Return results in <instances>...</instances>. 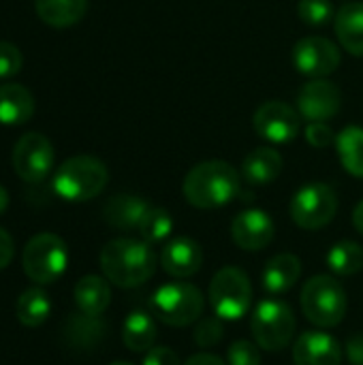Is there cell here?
Returning a JSON list of instances; mask_svg holds the SVG:
<instances>
[{
	"label": "cell",
	"mask_w": 363,
	"mask_h": 365,
	"mask_svg": "<svg viewBox=\"0 0 363 365\" xmlns=\"http://www.w3.org/2000/svg\"><path fill=\"white\" fill-rule=\"evenodd\" d=\"M101 269L111 284L135 289L154 276L156 255L143 240H111L101 250Z\"/></svg>",
	"instance_id": "1"
},
{
	"label": "cell",
	"mask_w": 363,
	"mask_h": 365,
	"mask_svg": "<svg viewBox=\"0 0 363 365\" xmlns=\"http://www.w3.org/2000/svg\"><path fill=\"white\" fill-rule=\"evenodd\" d=\"M184 199L199 210H216L240 195V171L225 160H205L184 178Z\"/></svg>",
	"instance_id": "2"
},
{
	"label": "cell",
	"mask_w": 363,
	"mask_h": 365,
	"mask_svg": "<svg viewBox=\"0 0 363 365\" xmlns=\"http://www.w3.org/2000/svg\"><path fill=\"white\" fill-rule=\"evenodd\" d=\"M109 182L107 167L94 156H73L64 160L53 175V192L71 203L98 197Z\"/></svg>",
	"instance_id": "3"
},
{
	"label": "cell",
	"mask_w": 363,
	"mask_h": 365,
	"mask_svg": "<svg viewBox=\"0 0 363 365\" xmlns=\"http://www.w3.org/2000/svg\"><path fill=\"white\" fill-rule=\"evenodd\" d=\"M302 310L317 327H336L347 314V291L327 274L310 278L302 289Z\"/></svg>",
	"instance_id": "4"
},
{
	"label": "cell",
	"mask_w": 363,
	"mask_h": 365,
	"mask_svg": "<svg viewBox=\"0 0 363 365\" xmlns=\"http://www.w3.org/2000/svg\"><path fill=\"white\" fill-rule=\"evenodd\" d=\"M68 265V250L53 233L34 235L21 252V269L36 284H53Z\"/></svg>",
	"instance_id": "5"
},
{
	"label": "cell",
	"mask_w": 363,
	"mask_h": 365,
	"mask_svg": "<svg viewBox=\"0 0 363 365\" xmlns=\"http://www.w3.org/2000/svg\"><path fill=\"white\" fill-rule=\"evenodd\" d=\"M210 306L223 321H240L252 304V284L240 267H223L210 282Z\"/></svg>",
	"instance_id": "6"
},
{
	"label": "cell",
	"mask_w": 363,
	"mask_h": 365,
	"mask_svg": "<svg viewBox=\"0 0 363 365\" xmlns=\"http://www.w3.org/2000/svg\"><path fill=\"white\" fill-rule=\"evenodd\" d=\"M250 331L259 349L278 353L293 340L295 314L282 299H263L252 312Z\"/></svg>",
	"instance_id": "7"
},
{
	"label": "cell",
	"mask_w": 363,
	"mask_h": 365,
	"mask_svg": "<svg viewBox=\"0 0 363 365\" xmlns=\"http://www.w3.org/2000/svg\"><path fill=\"white\" fill-rule=\"evenodd\" d=\"M203 293L188 282H167L152 295L154 314L171 327H186L203 314Z\"/></svg>",
	"instance_id": "8"
},
{
	"label": "cell",
	"mask_w": 363,
	"mask_h": 365,
	"mask_svg": "<svg viewBox=\"0 0 363 365\" xmlns=\"http://www.w3.org/2000/svg\"><path fill=\"white\" fill-rule=\"evenodd\" d=\"M338 212V197L332 186L315 182L302 186L291 199V218L300 229L317 231L334 220Z\"/></svg>",
	"instance_id": "9"
},
{
	"label": "cell",
	"mask_w": 363,
	"mask_h": 365,
	"mask_svg": "<svg viewBox=\"0 0 363 365\" xmlns=\"http://www.w3.org/2000/svg\"><path fill=\"white\" fill-rule=\"evenodd\" d=\"M53 167V145L41 133H26L19 137L13 150L15 173L30 184H36L49 175Z\"/></svg>",
	"instance_id": "10"
},
{
	"label": "cell",
	"mask_w": 363,
	"mask_h": 365,
	"mask_svg": "<svg viewBox=\"0 0 363 365\" xmlns=\"http://www.w3.org/2000/svg\"><path fill=\"white\" fill-rule=\"evenodd\" d=\"M295 68L312 79H323L340 66V49L325 36H306L293 47Z\"/></svg>",
	"instance_id": "11"
},
{
	"label": "cell",
	"mask_w": 363,
	"mask_h": 365,
	"mask_svg": "<svg viewBox=\"0 0 363 365\" xmlns=\"http://www.w3.org/2000/svg\"><path fill=\"white\" fill-rule=\"evenodd\" d=\"M252 126L259 137L270 143H291L302 126L300 111L282 101H267L263 103L252 118Z\"/></svg>",
	"instance_id": "12"
},
{
	"label": "cell",
	"mask_w": 363,
	"mask_h": 365,
	"mask_svg": "<svg viewBox=\"0 0 363 365\" xmlns=\"http://www.w3.org/2000/svg\"><path fill=\"white\" fill-rule=\"evenodd\" d=\"M342 105V92L336 83L323 79H312L302 86L297 94V111L308 122L332 120Z\"/></svg>",
	"instance_id": "13"
},
{
	"label": "cell",
	"mask_w": 363,
	"mask_h": 365,
	"mask_svg": "<svg viewBox=\"0 0 363 365\" xmlns=\"http://www.w3.org/2000/svg\"><path fill=\"white\" fill-rule=\"evenodd\" d=\"M274 235H276L274 220L263 210H244L231 222V237L235 246L248 252L267 248Z\"/></svg>",
	"instance_id": "14"
},
{
	"label": "cell",
	"mask_w": 363,
	"mask_h": 365,
	"mask_svg": "<svg viewBox=\"0 0 363 365\" xmlns=\"http://www.w3.org/2000/svg\"><path fill=\"white\" fill-rule=\"evenodd\" d=\"M295 365H340L342 349L338 340L325 331H306L293 344Z\"/></svg>",
	"instance_id": "15"
},
{
	"label": "cell",
	"mask_w": 363,
	"mask_h": 365,
	"mask_svg": "<svg viewBox=\"0 0 363 365\" xmlns=\"http://www.w3.org/2000/svg\"><path fill=\"white\" fill-rule=\"evenodd\" d=\"M160 265L173 278H190L203 265V250L190 237H173L160 252Z\"/></svg>",
	"instance_id": "16"
},
{
	"label": "cell",
	"mask_w": 363,
	"mask_h": 365,
	"mask_svg": "<svg viewBox=\"0 0 363 365\" xmlns=\"http://www.w3.org/2000/svg\"><path fill=\"white\" fill-rule=\"evenodd\" d=\"M148 212H150V205L145 199H141L137 195H116L105 203L103 218L113 229L131 231V229L141 227Z\"/></svg>",
	"instance_id": "17"
},
{
	"label": "cell",
	"mask_w": 363,
	"mask_h": 365,
	"mask_svg": "<svg viewBox=\"0 0 363 365\" xmlns=\"http://www.w3.org/2000/svg\"><path fill=\"white\" fill-rule=\"evenodd\" d=\"M34 113V96L19 83L0 86V124L19 126L26 124Z\"/></svg>",
	"instance_id": "18"
},
{
	"label": "cell",
	"mask_w": 363,
	"mask_h": 365,
	"mask_svg": "<svg viewBox=\"0 0 363 365\" xmlns=\"http://www.w3.org/2000/svg\"><path fill=\"white\" fill-rule=\"evenodd\" d=\"M302 276V261L295 255H276L263 269V289L272 295L291 291Z\"/></svg>",
	"instance_id": "19"
},
{
	"label": "cell",
	"mask_w": 363,
	"mask_h": 365,
	"mask_svg": "<svg viewBox=\"0 0 363 365\" xmlns=\"http://www.w3.org/2000/svg\"><path fill=\"white\" fill-rule=\"evenodd\" d=\"M334 28L340 45L353 53L363 56V2L351 0L347 2L334 19Z\"/></svg>",
	"instance_id": "20"
},
{
	"label": "cell",
	"mask_w": 363,
	"mask_h": 365,
	"mask_svg": "<svg viewBox=\"0 0 363 365\" xmlns=\"http://www.w3.org/2000/svg\"><path fill=\"white\" fill-rule=\"evenodd\" d=\"M282 171V156L274 148H257L242 163V178L250 186H265Z\"/></svg>",
	"instance_id": "21"
},
{
	"label": "cell",
	"mask_w": 363,
	"mask_h": 365,
	"mask_svg": "<svg viewBox=\"0 0 363 365\" xmlns=\"http://www.w3.org/2000/svg\"><path fill=\"white\" fill-rule=\"evenodd\" d=\"M75 304L79 312L90 317H101L111 302V289L105 278L101 276H83L73 289Z\"/></svg>",
	"instance_id": "22"
},
{
	"label": "cell",
	"mask_w": 363,
	"mask_h": 365,
	"mask_svg": "<svg viewBox=\"0 0 363 365\" xmlns=\"http://www.w3.org/2000/svg\"><path fill=\"white\" fill-rule=\"evenodd\" d=\"M156 336V321L141 310L131 312L122 325V342L133 353H148L150 349H154Z\"/></svg>",
	"instance_id": "23"
},
{
	"label": "cell",
	"mask_w": 363,
	"mask_h": 365,
	"mask_svg": "<svg viewBox=\"0 0 363 365\" xmlns=\"http://www.w3.org/2000/svg\"><path fill=\"white\" fill-rule=\"evenodd\" d=\"M34 9L47 26L68 28L86 15L88 0H34Z\"/></svg>",
	"instance_id": "24"
},
{
	"label": "cell",
	"mask_w": 363,
	"mask_h": 365,
	"mask_svg": "<svg viewBox=\"0 0 363 365\" xmlns=\"http://www.w3.org/2000/svg\"><path fill=\"white\" fill-rule=\"evenodd\" d=\"M51 312V302L47 293L39 287L26 289L15 304V317L24 327H41Z\"/></svg>",
	"instance_id": "25"
},
{
	"label": "cell",
	"mask_w": 363,
	"mask_h": 365,
	"mask_svg": "<svg viewBox=\"0 0 363 365\" xmlns=\"http://www.w3.org/2000/svg\"><path fill=\"white\" fill-rule=\"evenodd\" d=\"M336 148L342 167L351 175L363 178V128L347 126L342 133L336 135Z\"/></svg>",
	"instance_id": "26"
},
{
	"label": "cell",
	"mask_w": 363,
	"mask_h": 365,
	"mask_svg": "<svg viewBox=\"0 0 363 365\" xmlns=\"http://www.w3.org/2000/svg\"><path fill=\"white\" fill-rule=\"evenodd\" d=\"M327 267L338 276H355L363 269V248L357 242L342 240L334 244L325 257Z\"/></svg>",
	"instance_id": "27"
},
{
	"label": "cell",
	"mask_w": 363,
	"mask_h": 365,
	"mask_svg": "<svg viewBox=\"0 0 363 365\" xmlns=\"http://www.w3.org/2000/svg\"><path fill=\"white\" fill-rule=\"evenodd\" d=\"M64 334H66V340L73 344V346H79V349H90L94 346L103 334H105V325L101 323L98 317H90V314H73L66 325H64Z\"/></svg>",
	"instance_id": "28"
},
{
	"label": "cell",
	"mask_w": 363,
	"mask_h": 365,
	"mask_svg": "<svg viewBox=\"0 0 363 365\" xmlns=\"http://www.w3.org/2000/svg\"><path fill=\"white\" fill-rule=\"evenodd\" d=\"M173 231V218L167 210L163 207H150L148 216L143 218L139 233L143 237V242L148 244H158L163 240H167Z\"/></svg>",
	"instance_id": "29"
},
{
	"label": "cell",
	"mask_w": 363,
	"mask_h": 365,
	"mask_svg": "<svg viewBox=\"0 0 363 365\" xmlns=\"http://www.w3.org/2000/svg\"><path fill=\"white\" fill-rule=\"evenodd\" d=\"M297 15L308 26H323L334 17V6L329 0H300Z\"/></svg>",
	"instance_id": "30"
},
{
	"label": "cell",
	"mask_w": 363,
	"mask_h": 365,
	"mask_svg": "<svg viewBox=\"0 0 363 365\" xmlns=\"http://www.w3.org/2000/svg\"><path fill=\"white\" fill-rule=\"evenodd\" d=\"M223 319L220 317H208L203 321H199V325L195 327V342L199 349H212L223 340Z\"/></svg>",
	"instance_id": "31"
},
{
	"label": "cell",
	"mask_w": 363,
	"mask_h": 365,
	"mask_svg": "<svg viewBox=\"0 0 363 365\" xmlns=\"http://www.w3.org/2000/svg\"><path fill=\"white\" fill-rule=\"evenodd\" d=\"M227 361L229 365H261L259 344L248 342V340L233 342L227 351Z\"/></svg>",
	"instance_id": "32"
},
{
	"label": "cell",
	"mask_w": 363,
	"mask_h": 365,
	"mask_svg": "<svg viewBox=\"0 0 363 365\" xmlns=\"http://www.w3.org/2000/svg\"><path fill=\"white\" fill-rule=\"evenodd\" d=\"M21 64H24L21 51L9 41H0V79H9L17 75L21 71Z\"/></svg>",
	"instance_id": "33"
},
{
	"label": "cell",
	"mask_w": 363,
	"mask_h": 365,
	"mask_svg": "<svg viewBox=\"0 0 363 365\" xmlns=\"http://www.w3.org/2000/svg\"><path fill=\"white\" fill-rule=\"evenodd\" d=\"M306 139L315 148H327V145L336 143V135L325 122H310L306 128Z\"/></svg>",
	"instance_id": "34"
},
{
	"label": "cell",
	"mask_w": 363,
	"mask_h": 365,
	"mask_svg": "<svg viewBox=\"0 0 363 365\" xmlns=\"http://www.w3.org/2000/svg\"><path fill=\"white\" fill-rule=\"evenodd\" d=\"M143 365H180L178 355L167 349V346H156V349H150L143 357Z\"/></svg>",
	"instance_id": "35"
},
{
	"label": "cell",
	"mask_w": 363,
	"mask_h": 365,
	"mask_svg": "<svg viewBox=\"0 0 363 365\" xmlns=\"http://www.w3.org/2000/svg\"><path fill=\"white\" fill-rule=\"evenodd\" d=\"M347 357L353 365H363V334H353L347 340Z\"/></svg>",
	"instance_id": "36"
},
{
	"label": "cell",
	"mask_w": 363,
	"mask_h": 365,
	"mask_svg": "<svg viewBox=\"0 0 363 365\" xmlns=\"http://www.w3.org/2000/svg\"><path fill=\"white\" fill-rule=\"evenodd\" d=\"M13 237L0 227V269H4L13 261Z\"/></svg>",
	"instance_id": "37"
},
{
	"label": "cell",
	"mask_w": 363,
	"mask_h": 365,
	"mask_svg": "<svg viewBox=\"0 0 363 365\" xmlns=\"http://www.w3.org/2000/svg\"><path fill=\"white\" fill-rule=\"evenodd\" d=\"M184 365H225V361L220 357L212 355V353H197Z\"/></svg>",
	"instance_id": "38"
},
{
	"label": "cell",
	"mask_w": 363,
	"mask_h": 365,
	"mask_svg": "<svg viewBox=\"0 0 363 365\" xmlns=\"http://www.w3.org/2000/svg\"><path fill=\"white\" fill-rule=\"evenodd\" d=\"M353 225H355V229L363 235V201L362 203H357V207H355V212H353Z\"/></svg>",
	"instance_id": "39"
},
{
	"label": "cell",
	"mask_w": 363,
	"mask_h": 365,
	"mask_svg": "<svg viewBox=\"0 0 363 365\" xmlns=\"http://www.w3.org/2000/svg\"><path fill=\"white\" fill-rule=\"evenodd\" d=\"M6 207H9V192L4 186H0V216L6 212Z\"/></svg>",
	"instance_id": "40"
},
{
	"label": "cell",
	"mask_w": 363,
	"mask_h": 365,
	"mask_svg": "<svg viewBox=\"0 0 363 365\" xmlns=\"http://www.w3.org/2000/svg\"><path fill=\"white\" fill-rule=\"evenodd\" d=\"M111 365H133V364H128V361H116V364H111Z\"/></svg>",
	"instance_id": "41"
}]
</instances>
